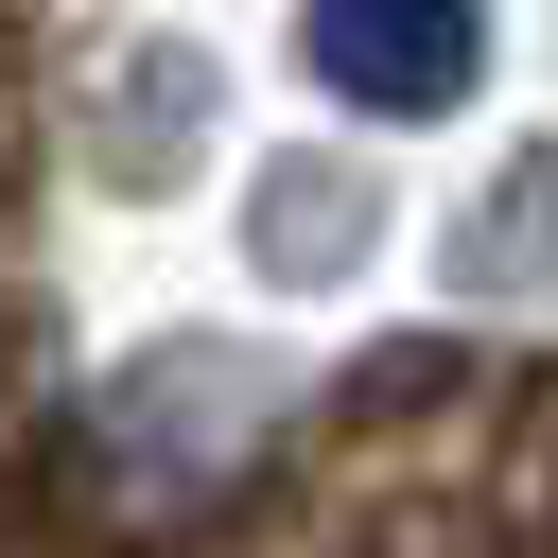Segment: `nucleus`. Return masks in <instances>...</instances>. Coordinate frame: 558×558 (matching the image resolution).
Listing matches in <instances>:
<instances>
[{
	"mask_svg": "<svg viewBox=\"0 0 558 558\" xmlns=\"http://www.w3.org/2000/svg\"><path fill=\"white\" fill-rule=\"evenodd\" d=\"M314 70L384 122H418L488 70V0H314Z\"/></svg>",
	"mask_w": 558,
	"mask_h": 558,
	"instance_id": "nucleus-1",
	"label": "nucleus"
}]
</instances>
